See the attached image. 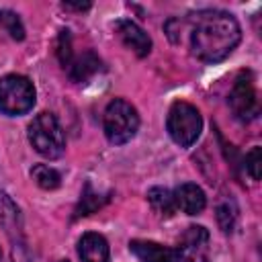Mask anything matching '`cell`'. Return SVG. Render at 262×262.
<instances>
[{"label":"cell","instance_id":"cell-12","mask_svg":"<svg viewBox=\"0 0 262 262\" xmlns=\"http://www.w3.org/2000/svg\"><path fill=\"white\" fill-rule=\"evenodd\" d=\"M78 256L82 262H108V244L100 233L88 231L78 242Z\"/></svg>","mask_w":262,"mask_h":262},{"label":"cell","instance_id":"cell-11","mask_svg":"<svg viewBox=\"0 0 262 262\" xmlns=\"http://www.w3.org/2000/svg\"><path fill=\"white\" fill-rule=\"evenodd\" d=\"M129 250L139 262H176V254L172 248H166L158 242L133 239L129 242Z\"/></svg>","mask_w":262,"mask_h":262},{"label":"cell","instance_id":"cell-1","mask_svg":"<svg viewBox=\"0 0 262 262\" xmlns=\"http://www.w3.org/2000/svg\"><path fill=\"white\" fill-rule=\"evenodd\" d=\"M190 25V49L192 55L205 63L223 61L239 43L242 29L233 14L217 8L192 12Z\"/></svg>","mask_w":262,"mask_h":262},{"label":"cell","instance_id":"cell-18","mask_svg":"<svg viewBox=\"0 0 262 262\" xmlns=\"http://www.w3.org/2000/svg\"><path fill=\"white\" fill-rule=\"evenodd\" d=\"M260 164H262V149L256 145L246 154V160H244V168L252 180H260Z\"/></svg>","mask_w":262,"mask_h":262},{"label":"cell","instance_id":"cell-20","mask_svg":"<svg viewBox=\"0 0 262 262\" xmlns=\"http://www.w3.org/2000/svg\"><path fill=\"white\" fill-rule=\"evenodd\" d=\"M63 8H68V10H88L90 2H63Z\"/></svg>","mask_w":262,"mask_h":262},{"label":"cell","instance_id":"cell-9","mask_svg":"<svg viewBox=\"0 0 262 262\" xmlns=\"http://www.w3.org/2000/svg\"><path fill=\"white\" fill-rule=\"evenodd\" d=\"M0 229L10 237V242L14 246L23 244V217H20V209L16 207V203L4 190H0Z\"/></svg>","mask_w":262,"mask_h":262},{"label":"cell","instance_id":"cell-5","mask_svg":"<svg viewBox=\"0 0 262 262\" xmlns=\"http://www.w3.org/2000/svg\"><path fill=\"white\" fill-rule=\"evenodd\" d=\"M166 129L178 145H182V147L192 145L199 139L201 129H203V119H201L199 108L184 100L174 102L168 111Z\"/></svg>","mask_w":262,"mask_h":262},{"label":"cell","instance_id":"cell-22","mask_svg":"<svg viewBox=\"0 0 262 262\" xmlns=\"http://www.w3.org/2000/svg\"><path fill=\"white\" fill-rule=\"evenodd\" d=\"M61 262H68V260H61Z\"/></svg>","mask_w":262,"mask_h":262},{"label":"cell","instance_id":"cell-6","mask_svg":"<svg viewBox=\"0 0 262 262\" xmlns=\"http://www.w3.org/2000/svg\"><path fill=\"white\" fill-rule=\"evenodd\" d=\"M229 106L239 121L256 119V115L260 111V102H258L254 74L250 70H242L237 74V78L231 86V92H229Z\"/></svg>","mask_w":262,"mask_h":262},{"label":"cell","instance_id":"cell-14","mask_svg":"<svg viewBox=\"0 0 262 262\" xmlns=\"http://www.w3.org/2000/svg\"><path fill=\"white\" fill-rule=\"evenodd\" d=\"M147 203L154 209V213H158L160 217H172L176 211V203H174V194L168 188L162 186H154L147 190Z\"/></svg>","mask_w":262,"mask_h":262},{"label":"cell","instance_id":"cell-4","mask_svg":"<svg viewBox=\"0 0 262 262\" xmlns=\"http://www.w3.org/2000/svg\"><path fill=\"white\" fill-rule=\"evenodd\" d=\"M35 104V86L29 78L8 74L0 78V113L8 117L25 115Z\"/></svg>","mask_w":262,"mask_h":262},{"label":"cell","instance_id":"cell-15","mask_svg":"<svg viewBox=\"0 0 262 262\" xmlns=\"http://www.w3.org/2000/svg\"><path fill=\"white\" fill-rule=\"evenodd\" d=\"M31 176H33V180H35L41 188H45V190H55V188L61 184L59 172H57L55 168L47 166V164H35L33 170H31Z\"/></svg>","mask_w":262,"mask_h":262},{"label":"cell","instance_id":"cell-2","mask_svg":"<svg viewBox=\"0 0 262 262\" xmlns=\"http://www.w3.org/2000/svg\"><path fill=\"white\" fill-rule=\"evenodd\" d=\"M102 129L111 143L123 145L131 141L139 129V115L125 98H115L106 104L102 115Z\"/></svg>","mask_w":262,"mask_h":262},{"label":"cell","instance_id":"cell-13","mask_svg":"<svg viewBox=\"0 0 262 262\" xmlns=\"http://www.w3.org/2000/svg\"><path fill=\"white\" fill-rule=\"evenodd\" d=\"M100 70H102V61H100V57H98L94 51H86V53L78 55V57L72 59L70 66H68L70 78H72L74 82H86V80H90V78H92L96 72H100Z\"/></svg>","mask_w":262,"mask_h":262},{"label":"cell","instance_id":"cell-17","mask_svg":"<svg viewBox=\"0 0 262 262\" xmlns=\"http://www.w3.org/2000/svg\"><path fill=\"white\" fill-rule=\"evenodd\" d=\"M0 29H4L14 41L25 39V27H23L18 14L12 10H0Z\"/></svg>","mask_w":262,"mask_h":262},{"label":"cell","instance_id":"cell-3","mask_svg":"<svg viewBox=\"0 0 262 262\" xmlns=\"http://www.w3.org/2000/svg\"><path fill=\"white\" fill-rule=\"evenodd\" d=\"M29 141L35 147L37 154H41L47 160L61 158L66 149V135L55 115L51 113H39L31 125H29Z\"/></svg>","mask_w":262,"mask_h":262},{"label":"cell","instance_id":"cell-8","mask_svg":"<svg viewBox=\"0 0 262 262\" xmlns=\"http://www.w3.org/2000/svg\"><path fill=\"white\" fill-rule=\"evenodd\" d=\"M115 33L125 43V47H129L137 57H145L151 51V39L137 23L129 18H121L115 23Z\"/></svg>","mask_w":262,"mask_h":262},{"label":"cell","instance_id":"cell-19","mask_svg":"<svg viewBox=\"0 0 262 262\" xmlns=\"http://www.w3.org/2000/svg\"><path fill=\"white\" fill-rule=\"evenodd\" d=\"M57 57L61 61L63 68L70 66V61L74 59L72 57V39H70V33L68 31H61L59 33V41H57Z\"/></svg>","mask_w":262,"mask_h":262},{"label":"cell","instance_id":"cell-21","mask_svg":"<svg viewBox=\"0 0 262 262\" xmlns=\"http://www.w3.org/2000/svg\"><path fill=\"white\" fill-rule=\"evenodd\" d=\"M0 260H2V252H0Z\"/></svg>","mask_w":262,"mask_h":262},{"label":"cell","instance_id":"cell-7","mask_svg":"<svg viewBox=\"0 0 262 262\" xmlns=\"http://www.w3.org/2000/svg\"><path fill=\"white\" fill-rule=\"evenodd\" d=\"M176 262H209L211 258V235L203 225H190L180 235L174 250Z\"/></svg>","mask_w":262,"mask_h":262},{"label":"cell","instance_id":"cell-10","mask_svg":"<svg viewBox=\"0 0 262 262\" xmlns=\"http://www.w3.org/2000/svg\"><path fill=\"white\" fill-rule=\"evenodd\" d=\"M172 194H174L176 209H180L186 215H199L207 205V196H205L203 188L192 184V182L180 184Z\"/></svg>","mask_w":262,"mask_h":262},{"label":"cell","instance_id":"cell-16","mask_svg":"<svg viewBox=\"0 0 262 262\" xmlns=\"http://www.w3.org/2000/svg\"><path fill=\"white\" fill-rule=\"evenodd\" d=\"M237 221V207L233 201H223L217 205V223L225 233H231Z\"/></svg>","mask_w":262,"mask_h":262}]
</instances>
